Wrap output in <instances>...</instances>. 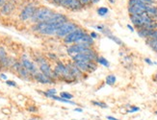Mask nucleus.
I'll use <instances>...</instances> for the list:
<instances>
[{"instance_id":"f257e3e1","label":"nucleus","mask_w":157,"mask_h":120,"mask_svg":"<svg viewBox=\"0 0 157 120\" xmlns=\"http://www.w3.org/2000/svg\"><path fill=\"white\" fill-rule=\"evenodd\" d=\"M60 27L59 25L50 22L48 20L44 21V22H40L36 23L32 26V30L35 31L37 33H40L42 35H47V36H52L55 35L58 28Z\"/></svg>"},{"instance_id":"f03ea898","label":"nucleus","mask_w":157,"mask_h":120,"mask_svg":"<svg viewBox=\"0 0 157 120\" xmlns=\"http://www.w3.org/2000/svg\"><path fill=\"white\" fill-rule=\"evenodd\" d=\"M53 14H54V12L49 8H46V7L37 8L35 14H34V16L31 18V21L34 24L46 21L53 16Z\"/></svg>"},{"instance_id":"7ed1b4c3","label":"nucleus","mask_w":157,"mask_h":120,"mask_svg":"<svg viewBox=\"0 0 157 120\" xmlns=\"http://www.w3.org/2000/svg\"><path fill=\"white\" fill-rule=\"evenodd\" d=\"M76 29H78L77 24H75L74 22L67 21V22H66L63 25L60 26L55 35L57 37H59V38H64L65 37H67L69 34H71V32L75 31Z\"/></svg>"},{"instance_id":"20e7f679","label":"nucleus","mask_w":157,"mask_h":120,"mask_svg":"<svg viewBox=\"0 0 157 120\" xmlns=\"http://www.w3.org/2000/svg\"><path fill=\"white\" fill-rule=\"evenodd\" d=\"M86 34V32L81 29L78 28L75 31L71 32V34H69L67 37L64 38V42L67 44H73V43H78L80 42V39L83 38V36Z\"/></svg>"},{"instance_id":"39448f33","label":"nucleus","mask_w":157,"mask_h":120,"mask_svg":"<svg viewBox=\"0 0 157 120\" xmlns=\"http://www.w3.org/2000/svg\"><path fill=\"white\" fill-rule=\"evenodd\" d=\"M37 10V6L33 3L27 4L25 7L21 10L19 14V19L21 21H27L29 19L32 18V16L35 14V12Z\"/></svg>"},{"instance_id":"423d86ee","label":"nucleus","mask_w":157,"mask_h":120,"mask_svg":"<svg viewBox=\"0 0 157 120\" xmlns=\"http://www.w3.org/2000/svg\"><path fill=\"white\" fill-rule=\"evenodd\" d=\"M82 72H93L97 69L95 62H73Z\"/></svg>"},{"instance_id":"0eeeda50","label":"nucleus","mask_w":157,"mask_h":120,"mask_svg":"<svg viewBox=\"0 0 157 120\" xmlns=\"http://www.w3.org/2000/svg\"><path fill=\"white\" fill-rule=\"evenodd\" d=\"M20 63H21L23 67L26 70H28L32 75H34L35 73L38 72V67L36 66V64H34L32 61H30L28 58H26V57L21 58V60H20Z\"/></svg>"},{"instance_id":"6e6552de","label":"nucleus","mask_w":157,"mask_h":120,"mask_svg":"<svg viewBox=\"0 0 157 120\" xmlns=\"http://www.w3.org/2000/svg\"><path fill=\"white\" fill-rule=\"evenodd\" d=\"M62 6L71 11H79L83 7L78 0H62Z\"/></svg>"},{"instance_id":"1a4fd4ad","label":"nucleus","mask_w":157,"mask_h":120,"mask_svg":"<svg viewBox=\"0 0 157 120\" xmlns=\"http://www.w3.org/2000/svg\"><path fill=\"white\" fill-rule=\"evenodd\" d=\"M16 9V5L13 1H8L7 3H5L1 8H0V13L3 16H10L12 13L15 11Z\"/></svg>"},{"instance_id":"9d476101","label":"nucleus","mask_w":157,"mask_h":120,"mask_svg":"<svg viewBox=\"0 0 157 120\" xmlns=\"http://www.w3.org/2000/svg\"><path fill=\"white\" fill-rule=\"evenodd\" d=\"M33 79L35 80L36 82L38 83H40V84H44V85H46V84H53V80H51L50 78H48L46 75H44V73L42 72H37L35 74L33 75Z\"/></svg>"},{"instance_id":"9b49d317","label":"nucleus","mask_w":157,"mask_h":120,"mask_svg":"<svg viewBox=\"0 0 157 120\" xmlns=\"http://www.w3.org/2000/svg\"><path fill=\"white\" fill-rule=\"evenodd\" d=\"M67 65H69V67H70V69H71V72L72 76L74 77V79L77 80V79H80V78L82 77V73H83V72H82V71L77 67L75 64H74V63H71V64H69Z\"/></svg>"},{"instance_id":"f8f14e48","label":"nucleus","mask_w":157,"mask_h":120,"mask_svg":"<svg viewBox=\"0 0 157 120\" xmlns=\"http://www.w3.org/2000/svg\"><path fill=\"white\" fill-rule=\"evenodd\" d=\"M130 20H131V22L133 23V25L135 26V27H137L138 29L143 28L145 26L141 16H130Z\"/></svg>"},{"instance_id":"ddd939ff","label":"nucleus","mask_w":157,"mask_h":120,"mask_svg":"<svg viewBox=\"0 0 157 120\" xmlns=\"http://www.w3.org/2000/svg\"><path fill=\"white\" fill-rule=\"evenodd\" d=\"M128 13L130 16H142L143 14H145L146 12L139 9L138 7H136V6H128Z\"/></svg>"},{"instance_id":"4468645a","label":"nucleus","mask_w":157,"mask_h":120,"mask_svg":"<svg viewBox=\"0 0 157 120\" xmlns=\"http://www.w3.org/2000/svg\"><path fill=\"white\" fill-rule=\"evenodd\" d=\"M146 13L153 19V20H154V19H157V7H156V6L149 5L147 7V9Z\"/></svg>"},{"instance_id":"2eb2a0df","label":"nucleus","mask_w":157,"mask_h":120,"mask_svg":"<svg viewBox=\"0 0 157 120\" xmlns=\"http://www.w3.org/2000/svg\"><path fill=\"white\" fill-rule=\"evenodd\" d=\"M17 73H18V75H19V77H21V78H23V79H29L31 76L33 77V75L31 74V73L28 71V70H26L23 66H22V64H21V66L18 68V70L17 71Z\"/></svg>"},{"instance_id":"dca6fc26","label":"nucleus","mask_w":157,"mask_h":120,"mask_svg":"<svg viewBox=\"0 0 157 120\" xmlns=\"http://www.w3.org/2000/svg\"><path fill=\"white\" fill-rule=\"evenodd\" d=\"M152 30H148L147 28H140L138 29V36L140 38H149V35H151Z\"/></svg>"},{"instance_id":"f3484780","label":"nucleus","mask_w":157,"mask_h":120,"mask_svg":"<svg viewBox=\"0 0 157 120\" xmlns=\"http://www.w3.org/2000/svg\"><path fill=\"white\" fill-rule=\"evenodd\" d=\"M49 98H51V99H53V100H56V101H59V102L66 103V104L76 105L74 102H72L71 100H67V99H64V98H62V97H59V96H56V95H49Z\"/></svg>"},{"instance_id":"a211bd4d","label":"nucleus","mask_w":157,"mask_h":120,"mask_svg":"<svg viewBox=\"0 0 157 120\" xmlns=\"http://www.w3.org/2000/svg\"><path fill=\"white\" fill-rule=\"evenodd\" d=\"M116 81H117V78H116V76L114 74H110L108 75L105 79V83L108 85H115Z\"/></svg>"},{"instance_id":"6ab92c4d","label":"nucleus","mask_w":157,"mask_h":120,"mask_svg":"<svg viewBox=\"0 0 157 120\" xmlns=\"http://www.w3.org/2000/svg\"><path fill=\"white\" fill-rule=\"evenodd\" d=\"M95 63H98V64H99L101 65H103V66H105V67H109V66H110V63H109L107 60L105 58H103V57H98Z\"/></svg>"},{"instance_id":"aec40b11","label":"nucleus","mask_w":157,"mask_h":120,"mask_svg":"<svg viewBox=\"0 0 157 120\" xmlns=\"http://www.w3.org/2000/svg\"><path fill=\"white\" fill-rule=\"evenodd\" d=\"M147 43L149 47H151L156 53H157V41L155 39H151V38H147Z\"/></svg>"},{"instance_id":"412c9836","label":"nucleus","mask_w":157,"mask_h":120,"mask_svg":"<svg viewBox=\"0 0 157 120\" xmlns=\"http://www.w3.org/2000/svg\"><path fill=\"white\" fill-rule=\"evenodd\" d=\"M107 38H110V39H112V41L115 42V43H117L118 45H121V46H122L124 45V42H122V41L121 39H120L119 38H117L116 36H114L113 34H110V35H108L107 36Z\"/></svg>"},{"instance_id":"4be33fe9","label":"nucleus","mask_w":157,"mask_h":120,"mask_svg":"<svg viewBox=\"0 0 157 120\" xmlns=\"http://www.w3.org/2000/svg\"><path fill=\"white\" fill-rule=\"evenodd\" d=\"M97 13H98V15L100 16H105L109 13V9L106 8V7H99L97 10Z\"/></svg>"},{"instance_id":"5701e85b","label":"nucleus","mask_w":157,"mask_h":120,"mask_svg":"<svg viewBox=\"0 0 157 120\" xmlns=\"http://www.w3.org/2000/svg\"><path fill=\"white\" fill-rule=\"evenodd\" d=\"M60 97H62L64 99H67V100H71L73 98V95L70 92H67V91H62L60 93Z\"/></svg>"},{"instance_id":"b1692460","label":"nucleus","mask_w":157,"mask_h":120,"mask_svg":"<svg viewBox=\"0 0 157 120\" xmlns=\"http://www.w3.org/2000/svg\"><path fill=\"white\" fill-rule=\"evenodd\" d=\"M92 104H94V106H98V107H100V108L102 109H106L108 108V106L103 103V102H98V101H92Z\"/></svg>"},{"instance_id":"393cba45","label":"nucleus","mask_w":157,"mask_h":120,"mask_svg":"<svg viewBox=\"0 0 157 120\" xmlns=\"http://www.w3.org/2000/svg\"><path fill=\"white\" fill-rule=\"evenodd\" d=\"M78 1L81 3L82 6H91L92 3V0H78Z\"/></svg>"},{"instance_id":"a878e982","label":"nucleus","mask_w":157,"mask_h":120,"mask_svg":"<svg viewBox=\"0 0 157 120\" xmlns=\"http://www.w3.org/2000/svg\"><path fill=\"white\" fill-rule=\"evenodd\" d=\"M151 39H155V41H157V30H152L151 35H149V38Z\"/></svg>"},{"instance_id":"bb28decb","label":"nucleus","mask_w":157,"mask_h":120,"mask_svg":"<svg viewBox=\"0 0 157 120\" xmlns=\"http://www.w3.org/2000/svg\"><path fill=\"white\" fill-rule=\"evenodd\" d=\"M140 111V109L138 108V107H131V109H130V110H128L127 112H129V113H133V112H136V111Z\"/></svg>"},{"instance_id":"cd10ccee","label":"nucleus","mask_w":157,"mask_h":120,"mask_svg":"<svg viewBox=\"0 0 157 120\" xmlns=\"http://www.w3.org/2000/svg\"><path fill=\"white\" fill-rule=\"evenodd\" d=\"M140 1H142L143 3H146L147 5H152L155 3V0H140Z\"/></svg>"},{"instance_id":"c85d7f7f","label":"nucleus","mask_w":157,"mask_h":120,"mask_svg":"<svg viewBox=\"0 0 157 120\" xmlns=\"http://www.w3.org/2000/svg\"><path fill=\"white\" fill-rule=\"evenodd\" d=\"M6 84L8 85H10V86H17V83L15 81H11V80H7Z\"/></svg>"},{"instance_id":"c756f323","label":"nucleus","mask_w":157,"mask_h":120,"mask_svg":"<svg viewBox=\"0 0 157 120\" xmlns=\"http://www.w3.org/2000/svg\"><path fill=\"white\" fill-rule=\"evenodd\" d=\"M27 110H28L29 111H31V112H36V111H38L36 107H34V106H30V107H28V108H27Z\"/></svg>"},{"instance_id":"7c9ffc66","label":"nucleus","mask_w":157,"mask_h":120,"mask_svg":"<svg viewBox=\"0 0 157 120\" xmlns=\"http://www.w3.org/2000/svg\"><path fill=\"white\" fill-rule=\"evenodd\" d=\"M89 35H90V37L93 38V39H94V38H98V35L97 34V33H95V32H91L90 33V34H89Z\"/></svg>"},{"instance_id":"2f4dec72","label":"nucleus","mask_w":157,"mask_h":120,"mask_svg":"<svg viewBox=\"0 0 157 120\" xmlns=\"http://www.w3.org/2000/svg\"><path fill=\"white\" fill-rule=\"evenodd\" d=\"M52 2L57 6H62V0H52Z\"/></svg>"},{"instance_id":"473e14b6","label":"nucleus","mask_w":157,"mask_h":120,"mask_svg":"<svg viewBox=\"0 0 157 120\" xmlns=\"http://www.w3.org/2000/svg\"><path fill=\"white\" fill-rule=\"evenodd\" d=\"M94 28L97 29V30H99V31L101 32L102 30H103V29L105 28V26H104V25H98V26H95Z\"/></svg>"},{"instance_id":"72a5a7b5","label":"nucleus","mask_w":157,"mask_h":120,"mask_svg":"<svg viewBox=\"0 0 157 120\" xmlns=\"http://www.w3.org/2000/svg\"><path fill=\"white\" fill-rule=\"evenodd\" d=\"M145 62H146L147 64H149V65H152V64H154V63H152V62L151 61V60L148 59V58H146V59H145Z\"/></svg>"},{"instance_id":"f704fd0d","label":"nucleus","mask_w":157,"mask_h":120,"mask_svg":"<svg viewBox=\"0 0 157 120\" xmlns=\"http://www.w3.org/2000/svg\"><path fill=\"white\" fill-rule=\"evenodd\" d=\"M8 1H10V0H0V8L2 7V6L5 4V3H7Z\"/></svg>"},{"instance_id":"c9c22d12","label":"nucleus","mask_w":157,"mask_h":120,"mask_svg":"<svg viewBox=\"0 0 157 120\" xmlns=\"http://www.w3.org/2000/svg\"><path fill=\"white\" fill-rule=\"evenodd\" d=\"M48 57L51 58L52 60H56L57 59V56L55 54H51V53H49V54H48Z\"/></svg>"},{"instance_id":"e433bc0d","label":"nucleus","mask_w":157,"mask_h":120,"mask_svg":"<svg viewBox=\"0 0 157 120\" xmlns=\"http://www.w3.org/2000/svg\"><path fill=\"white\" fill-rule=\"evenodd\" d=\"M0 78L3 79V80H5V81H7V76H6L5 74H3V73H1V74H0Z\"/></svg>"},{"instance_id":"4c0bfd02","label":"nucleus","mask_w":157,"mask_h":120,"mask_svg":"<svg viewBox=\"0 0 157 120\" xmlns=\"http://www.w3.org/2000/svg\"><path fill=\"white\" fill-rule=\"evenodd\" d=\"M127 28H128L129 30H130L131 32H134V28L132 27V26H131L130 24H127Z\"/></svg>"},{"instance_id":"58836bf2","label":"nucleus","mask_w":157,"mask_h":120,"mask_svg":"<svg viewBox=\"0 0 157 120\" xmlns=\"http://www.w3.org/2000/svg\"><path fill=\"white\" fill-rule=\"evenodd\" d=\"M2 111H4V113H6V115H9V113L11 112V111L7 110V109H2Z\"/></svg>"},{"instance_id":"ea45409f","label":"nucleus","mask_w":157,"mask_h":120,"mask_svg":"<svg viewBox=\"0 0 157 120\" xmlns=\"http://www.w3.org/2000/svg\"><path fill=\"white\" fill-rule=\"evenodd\" d=\"M107 119H108V120H120V119L115 118V117H113V116H107Z\"/></svg>"},{"instance_id":"a19ab883","label":"nucleus","mask_w":157,"mask_h":120,"mask_svg":"<svg viewBox=\"0 0 157 120\" xmlns=\"http://www.w3.org/2000/svg\"><path fill=\"white\" fill-rule=\"evenodd\" d=\"M74 111H78V112H83V110L80 109V108H76V109H74Z\"/></svg>"},{"instance_id":"79ce46f5","label":"nucleus","mask_w":157,"mask_h":120,"mask_svg":"<svg viewBox=\"0 0 157 120\" xmlns=\"http://www.w3.org/2000/svg\"><path fill=\"white\" fill-rule=\"evenodd\" d=\"M100 1V0H92V3L93 4H97V3H98Z\"/></svg>"},{"instance_id":"37998d69","label":"nucleus","mask_w":157,"mask_h":120,"mask_svg":"<svg viewBox=\"0 0 157 120\" xmlns=\"http://www.w3.org/2000/svg\"><path fill=\"white\" fill-rule=\"evenodd\" d=\"M109 2H110L111 4H114V3H116V0H108Z\"/></svg>"},{"instance_id":"c03bdc74","label":"nucleus","mask_w":157,"mask_h":120,"mask_svg":"<svg viewBox=\"0 0 157 120\" xmlns=\"http://www.w3.org/2000/svg\"><path fill=\"white\" fill-rule=\"evenodd\" d=\"M155 113H156V115H157V111H155Z\"/></svg>"},{"instance_id":"a18cd8bd","label":"nucleus","mask_w":157,"mask_h":120,"mask_svg":"<svg viewBox=\"0 0 157 120\" xmlns=\"http://www.w3.org/2000/svg\"><path fill=\"white\" fill-rule=\"evenodd\" d=\"M46 1H50V0H46Z\"/></svg>"},{"instance_id":"49530a36","label":"nucleus","mask_w":157,"mask_h":120,"mask_svg":"<svg viewBox=\"0 0 157 120\" xmlns=\"http://www.w3.org/2000/svg\"><path fill=\"white\" fill-rule=\"evenodd\" d=\"M0 66H1V63H0Z\"/></svg>"}]
</instances>
